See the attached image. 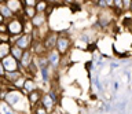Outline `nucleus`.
Wrapping results in <instances>:
<instances>
[{"label":"nucleus","mask_w":132,"mask_h":114,"mask_svg":"<svg viewBox=\"0 0 132 114\" xmlns=\"http://www.w3.org/2000/svg\"><path fill=\"white\" fill-rule=\"evenodd\" d=\"M94 37H95V32L94 30H84V32L80 33V40L82 43H85L87 46L94 41Z\"/></svg>","instance_id":"2eb2a0df"},{"label":"nucleus","mask_w":132,"mask_h":114,"mask_svg":"<svg viewBox=\"0 0 132 114\" xmlns=\"http://www.w3.org/2000/svg\"><path fill=\"white\" fill-rule=\"evenodd\" d=\"M88 2L91 3L92 6H96V3H98V0H88Z\"/></svg>","instance_id":"2f4dec72"},{"label":"nucleus","mask_w":132,"mask_h":114,"mask_svg":"<svg viewBox=\"0 0 132 114\" xmlns=\"http://www.w3.org/2000/svg\"><path fill=\"white\" fill-rule=\"evenodd\" d=\"M37 83L35 80V77H30V76H26V78H25V83H23V87H22V92L25 95L28 96V93L33 92L35 89H37Z\"/></svg>","instance_id":"9d476101"},{"label":"nucleus","mask_w":132,"mask_h":114,"mask_svg":"<svg viewBox=\"0 0 132 114\" xmlns=\"http://www.w3.org/2000/svg\"><path fill=\"white\" fill-rule=\"evenodd\" d=\"M33 43H35V39H33L32 33H22L21 36L16 37V41L14 44L18 46L19 48H22L23 51H26V50H30L32 48Z\"/></svg>","instance_id":"7ed1b4c3"},{"label":"nucleus","mask_w":132,"mask_h":114,"mask_svg":"<svg viewBox=\"0 0 132 114\" xmlns=\"http://www.w3.org/2000/svg\"><path fill=\"white\" fill-rule=\"evenodd\" d=\"M6 4L8 6V8H10L15 15H18V17L22 15V11H23V7H25L22 0H6Z\"/></svg>","instance_id":"6e6552de"},{"label":"nucleus","mask_w":132,"mask_h":114,"mask_svg":"<svg viewBox=\"0 0 132 114\" xmlns=\"http://www.w3.org/2000/svg\"><path fill=\"white\" fill-rule=\"evenodd\" d=\"M0 14H2L3 17L6 18V21H8V19H11V18L15 17V14L12 13L10 8H8V6L6 4V2H4V3H0Z\"/></svg>","instance_id":"a211bd4d"},{"label":"nucleus","mask_w":132,"mask_h":114,"mask_svg":"<svg viewBox=\"0 0 132 114\" xmlns=\"http://www.w3.org/2000/svg\"><path fill=\"white\" fill-rule=\"evenodd\" d=\"M25 78H26V76H22L21 78H18L14 84H12V87H14V88H18V89H22L23 83H25Z\"/></svg>","instance_id":"5701e85b"},{"label":"nucleus","mask_w":132,"mask_h":114,"mask_svg":"<svg viewBox=\"0 0 132 114\" xmlns=\"http://www.w3.org/2000/svg\"><path fill=\"white\" fill-rule=\"evenodd\" d=\"M74 3V0H63V4L65 6H72Z\"/></svg>","instance_id":"c85d7f7f"},{"label":"nucleus","mask_w":132,"mask_h":114,"mask_svg":"<svg viewBox=\"0 0 132 114\" xmlns=\"http://www.w3.org/2000/svg\"><path fill=\"white\" fill-rule=\"evenodd\" d=\"M11 43H4L2 41L0 43V60L3 58H6L7 55H10V51H11Z\"/></svg>","instance_id":"6ab92c4d"},{"label":"nucleus","mask_w":132,"mask_h":114,"mask_svg":"<svg viewBox=\"0 0 132 114\" xmlns=\"http://www.w3.org/2000/svg\"><path fill=\"white\" fill-rule=\"evenodd\" d=\"M22 76H25V73L22 70H15V72H6V74H4L3 77V80H4V83L6 84H10L12 85L15 83L18 78H21Z\"/></svg>","instance_id":"9b49d317"},{"label":"nucleus","mask_w":132,"mask_h":114,"mask_svg":"<svg viewBox=\"0 0 132 114\" xmlns=\"http://www.w3.org/2000/svg\"><path fill=\"white\" fill-rule=\"evenodd\" d=\"M43 91H41L40 88H37L35 89L33 92L30 93H28V100H29V103H30V107L33 109L36 104H39L40 102H41V98H43Z\"/></svg>","instance_id":"f8f14e48"},{"label":"nucleus","mask_w":132,"mask_h":114,"mask_svg":"<svg viewBox=\"0 0 132 114\" xmlns=\"http://www.w3.org/2000/svg\"><path fill=\"white\" fill-rule=\"evenodd\" d=\"M10 55H12L15 59L21 60V58H22V55H23V50H22V48H19L18 46H15V44H12V46H11V51H10Z\"/></svg>","instance_id":"aec40b11"},{"label":"nucleus","mask_w":132,"mask_h":114,"mask_svg":"<svg viewBox=\"0 0 132 114\" xmlns=\"http://www.w3.org/2000/svg\"><path fill=\"white\" fill-rule=\"evenodd\" d=\"M129 13H131V14H132V6H131V10H129Z\"/></svg>","instance_id":"473e14b6"},{"label":"nucleus","mask_w":132,"mask_h":114,"mask_svg":"<svg viewBox=\"0 0 132 114\" xmlns=\"http://www.w3.org/2000/svg\"><path fill=\"white\" fill-rule=\"evenodd\" d=\"M22 2H23V6H33L35 7L39 0H22Z\"/></svg>","instance_id":"bb28decb"},{"label":"nucleus","mask_w":132,"mask_h":114,"mask_svg":"<svg viewBox=\"0 0 132 114\" xmlns=\"http://www.w3.org/2000/svg\"><path fill=\"white\" fill-rule=\"evenodd\" d=\"M48 19H50V17L45 13H37L35 17L30 19V22L35 28H43L45 25H48Z\"/></svg>","instance_id":"1a4fd4ad"},{"label":"nucleus","mask_w":132,"mask_h":114,"mask_svg":"<svg viewBox=\"0 0 132 114\" xmlns=\"http://www.w3.org/2000/svg\"><path fill=\"white\" fill-rule=\"evenodd\" d=\"M33 60H35V54H33V51H32V50L23 51V55H22V58H21V60H19L21 70L25 73V70H26L29 66H30Z\"/></svg>","instance_id":"0eeeda50"},{"label":"nucleus","mask_w":132,"mask_h":114,"mask_svg":"<svg viewBox=\"0 0 132 114\" xmlns=\"http://www.w3.org/2000/svg\"><path fill=\"white\" fill-rule=\"evenodd\" d=\"M122 4H124V13H129L131 6H132V0H122Z\"/></svg>","instance_id":"b1692460"},{"label":"nucleus","mask_w":132,"mask_h":114,"mask_svg":"<svg viewBox=\"0 0 132 114\" xmlns=\"http://www.w3.org/2000/svg\"><path fill=\"white\" fill-rule=\"evenodd\" d=\"M120 89V83L118 80H113L111 81V91H113V93H117Z\"/></svg>","instance_id":"393cba45"},{"label":"nucleus","mask_w":132,"mask_h":114,"mask_svg":"<svg viewBox=\"0 0 132 114\" xmlns=\"http://www.w3.org/2000/svg\"><path fill=\"white\" fill-rule=\"evenodd\" d=\"M35 7L37 10V13H45L48 15V11H50V8H51V4L48 3V0H39Z\"/></svg>","instance_id":"f3484780"},{"label":"nucleus","mask_w":132,"mask_h":114,"mask_svg":"<svg viewBox=\"0 0 132 114\" xmlns=\"http://www.w3.org/2000/svg\"><path fill=\"white\" fill-rule=\"evenodd\" d=\"M3 66L6 69V72H15V70H21V65L19 60L15 59L12 55H7L6 58L2 59Z\"/></svg>","instance_id":"423d86ee"},{"label":"nucleus","mask_w":132,"mask_h":114,"mask_svg":"<svg viewBox=\"0 0 132 114\" xmlns=\"http://www.w3.org/2000/svg\"><path fill=\"white\" fill-rule=\"evenodd\" d=\"M0 80H3V78H0Z\"/></svg>","instance_id":"e433bc0d"},{"label":"nucleus","mask_w":132,"mask_h":114,"mask_svg":"<svg viewBox=\"0 0 132 114\" xmlns=\"http://www.w3.org/2000/svg\"><path fill=\"white\" fill-rule=\"evenodd\" d=\"M47 59H48V62H50V66H51L54 70H58L61 66V62H62V55L58 52L56 48H54V50H50L47 51Z\"/></svg>","instance_id":"20e7f679"},{"label":"nucleus","mask_w":132,"mask_h":114,"mask_svg":"<svg viewBox=\"0 0 132 114\" xmlns=\"http://www.w3.org/2000/svg\"><path fill=\"white\" fill-rule=\"evenodd\" d=\"M66 114H69V113H66Z\"/></svg>","instance_id":"c9c22d12"},{"label":"nucleus","mask_w":132,"mask_h":114,"mask_svg":"<svg viewBox=\"0 0 132 114\" xmlns=\"http://www.w3.org/2000/svg\"><path fill=\"white\" fill-rule=\"evenodd\" d=\"M35 30V26L32 25L30 19H23V33H32Z\"/></svg>","instance_id":"412c9836"},{"label":"nucleus","mask_w":132,"mask_h":114,"mask_svg":"<svg viewBox=\"0 0 132 114\" xmlns=\"http://www.w3.org/2000/svg\"><path fill=\"white\" fill-rule=\"evenodd\" d=\"M107 2V6H109V8H111L113 7V0H106Z\"/></svg>","instance_id":"7c9ffc66"},{"label":"nucleus","mask_w":132,"mask_h":114,"mask_svg":"<svg viewBox=\"0 0 132 114\" xmlns=\"http://www.w3.org/2000/svg\"><path fill=\"white\" fill-rule=\"evenodd\" d=\"M4 74H6V69H4V66H3V62L0 60V78H3Z\"/></svg>","instance_id":"cd10ccee"},{"label":"nucleus","mask_w":132,"mask_h":114,"mask_svg":"<svg viewBox=\"0 0 132 114\" xmlns=\"http://www.w3.org/2000/svg\"><path fill=\"white\" fill-rule=\"evenodd\" d=\"M33 110V114H50L48 111H47V109L44 107L41 103H39V104H36L35 107L32 109Z\"/></svg>","instance_id":"4be33fe9"},{"label":"nucleus","mask_w":132,"mask_h":114,"mask_svg":"<svg viewBox=\"0 0 132 114\" xmlns=\"http://www.w3.org/2000/svg\"><path fill=\"white\" fill-rule=\"evenodd\" d=\"M37 14V10H36V7H33V6H25L23 7V11H22V17L23 19H32L35 15Z\"/></svg>","instance_id":"dca6fc26"},{"label":"nucleus","mask_w":132,"mask_h":114,"mask_svg":"<svg viewBox=\"0 0 132 114\" xmlns=\"http://www.w3.org/2000/svg\"><path fill=\"white\" fill-rule=\"evenodd\" d=\"M40 103L43 104L45 109H47V111H48L50 114H51V113L54 111V109L56 107V103H55V100H54L52 98L48 95V92L43 93V98H41V102H40Z\"/></svg>","instance_id":"ddd939ff"},{"label":"nucleus","mask_w":132,"mask_h":114,"mask_svg":"<svg viewBox=\"0 0 132 114\" xmlns=\"http://www.w3.org/2000/svg\"><path fill=\"white\" fill-rule=\"evenodd\" d=\"M30 50L33 51V54H35L36 56H39V55H45V54H47V50H45L43 41H35Z\"/></svg>","instance_id":"4468645a"},{"label":"nucleus","mask_w":132,"mask_h":114,"mask_svg":"<svg viewBox=\"0 0 132 114\" xmlns=\"http://www.w3.org/2000/svg\"><path fill=\"white\" fill-rule=\"evenodd\" d=\"M72 47H73V41H72V39H70V33L68 30L59 32L56 47H55L58 50V52H59L62 56H65V55H68V52L70 50H72Z\"/></svg>","instance_id":"f257e3e1"},{"label":"nucleus","mask_w":132,"mask_h":114,"mask_svg":"<svg viewBox=\"0 0 132 114\" xmlns=\"http://www.w3.org/2000/svg\"><path fill=\"white\" fill-rule=\"evenodd\" d=\"M58 36H59V32H54V30H50L45 37L43 39V44L45 47V50L50 51V50H54L56 47V41H58Z\"/></svg>","instance_id":"39448f33"},{"label":"nucleus","mask_w":132,"mask_h":114,"mask_svg":"<svg viewBox=\"0 0 132 114\" xmlns=\"http://www.w3.org/2000/svg\"><path fill=\"white\" fill-rule=\"evenodd\" d=\"M6 22H7V21H6V18H4L3 15L0 14V23H6Z\"/></svg>","instance_id":"c756f323"},{"label":"nucleus","mask_w":132,"mask_h":114,"mask_svg":"<svg viewBox=\"0 0 132 114\" xmlns=\"http://www.w3.org/2000/svg\"><path fill=\"white\" fill-rule=\"evenodd\" d=\"M0 43H2V40H0Z\"/></svg>","instance_id":"f704fd0d"},{"label":"nucleus","mask_w":132,"mask_h":114,"mask_svg":"<svg viewBox=\"0 0 132 114\" xmlns=\"http://www.w3.org/2000/svg\"><path fill=\"white\" fill-rule=\"evenodd\" d=\"M7 32L10 36H21L23 33V18L15 15L7 21Z\"/></svg>","instance_id":"f03ea898"},{"label":"nucleus","mask_w":132,"mask_h":114,"mask_svg":"<svg viewBox=\"0 0 132 114\" xmlns=\"http://www.w3.org/2000/svg\"><path fill=\"white\" fill-rule=\"evenodd\" d=\"M48 3L54 7H59V6H63V0H48Z\"/></svg>","instance_id":"a878e982"},{"label":"nucleus","mask_w":132,"mask_h":114,"mask_svg":"<svg viewBox=\"0 0 132 114\" xmlns=\"http://www.w3.org/2000/svg\"><path fill=\"white\" fill-rule=\"evenodd\" d=\"M129 30H131V33H132V26H131V28H129Z\"/></svg>","instance_id":"72a5a7b5"}]
</instances>
